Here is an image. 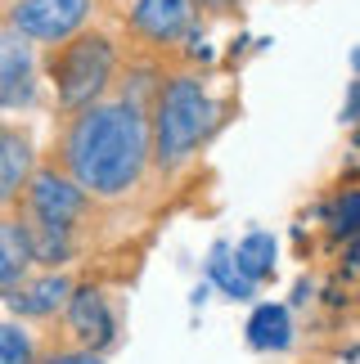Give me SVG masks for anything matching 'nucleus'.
<instances>
[{
    "label": "nucleus",
    "mask_w": 360,
    "mask_h": 364,
    "mask_svg": "<svg viewBox=\"0 0 360 364\" xmlns=\"http://www.w3.org/2000/svg\"><path fill=\"white\" fill-rule=\"evenodd\" d=\"M154 158V126L127 100L90 104L68 126L59 162L90 198H127Z\"/></svg>",
    "instance_id": "1"
},
{
    "label": "nucleus",
    "mask_w": 360,
    "mask_h": 364,
    "mask_svg": "<svg viewBox=\"0 0 360 364\" xmlns=\"http://www.w3.org/2000/svg\"><path fill=\"white\" fill-rule=\"evenodd\" d=\"M212 122H216V108L207 100V90L194 77H171L158 95V126H154V158L162 171H176L203 144Z\"/></svg>",
    "instance_id": "2"
},
{
    "label": "nucleus",
    "mask_w": 360,
    "mask_h": 364,
    "mask_svg": "<svg viewBox=\"0 0 360 364\" xmlns=\"http://www.w3.org/2000/svg\"><path fill=\"white\" fill-rule=\"evenodd\" d=\"M113 68H117V50L108 36L77 32V36L59 41V54L50 59V77H54V90H59V104L77 108V113L100 104V95L113 81Z\"/></svg>",
    "instance_id": "3"
},
{
    "label": "nucleus",
    "mask_w": 360,
    "mask_h": 364,
    "mask_svg": "<svg viewBox=\"0 0 360 364\" xmlns=\"http://www.w3.org/2000/svg\"><path fill=\"white\" fill-rule=\"evenodd\" d=\"M27 220L36 225H59V230H73L81 216H86V198L90 193L77 185L68 171H54V166H41V171L27 176Z\"/></svg>",
    "instance_id": "4"
},
{
    "label": "nucleus",
    "mask_w": 360,
    "mask_h": 364,
    "mask_svg": "<svg viewBox=\"0 0 360 364\" xmlns=\"http://www.w3.org/2000/svg\"><path fill=\"white\" fill-rule=\"evenodd\" d=\"M95 0H18L9 9V27L32 46H59L86 27Z\"/></svg>",
    "instance_id": "5"
},
{
    "label": "nucleus",
    "mask_w": 360,
    "mask_h": 364,
    "mask_svg": "<svg viewBox=\"0 0 360 364\" xmlns=\"http://www.w3.org/2000/svg\"><path fill=\"white\" fill-rule=\"evenodd\" d=\"M36 95V59H32V41L9 32H0V108H27Z\"/></svg>",
    "instance_id": "6"
},
{
    "label": "nucleus",
    "mask_w": 360,
    "mask_h": 364,
    "mask_svg": "<svg viewBox=\"0 0 360 364\" xmlns=\"http://www.w3.org/2000/svg\"><path fill=\"white\" fill-rule=\"evenodd\" d=\"M63 315H68V328H73V338L86 346V351H100V346L113 342V311H108L104 292L81 284L68 292L63 301Z\"/></svg>",
    "instance_id": "7"
},
{
    "label": "nucleus",
    "mask_w": 360,
    "mask_h": 364,
    "mask_svg": "<svg viewBox=\"0 0 360 364\" xmlns=\"http://www.w3.org/2000/svg\"><path fill=\"white\" fill-rule=\"evenodd\" d=\"M32 176V139L0 122V207L18 203Z\"/></svg>",
    "instance_id": "8"
},
{
    "label": "nucleus",
    "mask_w": 360,
    "mask_h": 364,
    "mask_svg": "<svg viewBox=\"0 0 360 364\" xmlns=\"http://www.w3.org/2000/svg\"><path fill=\"white\" fill-rule=\"evenodd\" d=\"M68 292H73V284H68L63 274L23 279V284H14V288L5 292V306H9L14 315H36V319H46V315H54V311L68 301Z\"/></svg>",
    "instance_id": "9"
},
{
    "label": "nucleus",
    "mask_w": 360,
    "mask_h": 364,
    "mask_svg": "<svg viewBox=\"0 0 360 364\" xmlns=\"http://www.w3.org/2000/svg\"><path fill=\"white\" fill-rule=\"evenodd\" d=\"M189 14H194L189 0H135L131 23L149 41H176L189 27Z\"/></svg>",
    "instance_id": "10"
},
{
    "label": "nucleus",
    "mask_w": 360,
    "mask_h": 364,
    "mask_svg": "<svg viewBox=\"0 0 360 364\" xmlns=\"http://www.w3.org/2000/svg\"><path fill=\"white\" fill-rule=\"evenodd\" d=\"M32 270V239H27L23 220H0V297L23 284Z\"/></svg>",
    "instance_id": "11"
},
{
    "label": "nucleus",
    "mask_w": 360,
    "mask_h": 364,
    "mask_svg": "<svg viewBox=\"0 0 360 364\" xmlns=\"http://www.w3.org/2000/svg\"><path fill=\"white\" fill-rule=\"evenodd\" d=\"M27 225V239H32V265H63L73 261V230H59V225H36V220H23Z\"/></svg>",
    "instance_id": "12"
},
{
    "label": "nucleus",
    "mask_w": 360,
    "mask_h": 364,
    "mask_svg": "<svg viewBox=\"0 0 360 364\" xmlns=\"http://www.w3.org/2000/svg\"><path fill=\"white\" fill-rule=\"evenodd\" d=\"M248 342L261 346V351H284L293 342V328H288V311L284 306H261L248 324Z\"/></svg>",
    "instance_id": "13"
},
{
    "label": "nucleus",
    "mask_w": 360,
    "mask_h": 364,
    "mask_svg": "<svg viewBox=\"0 0 360 364\" xmlns=\"http://www.w3.org/2000/svg\"><path fill=\"white\" fill-rule=\"evenodd\" d=\"M234 265H239V274L248 284H257V279H266V270L275 265V239L270 234H248L234 252Z\"/></svg>",
    "instance_id": "14"
},
{
    "label": "nucleus",
    "mask_w": 360,
    "mask_h": 364,
    "mask_svg": "<svg viewBox=\"0 0 360 364\" xmlns=\"http://www.w3.org/2000/svg\"><path fill=\"white\" fill-rule=\"evenodd\" d=\"M207 270H212V279H216V284L230 292V297H239V301H243L248 292H253V284H248V279L239 274V265H234V257H230L226 247H216V252H212V261H207Z\"/></svg>",
    "instance_id": "15"
},
{
    "label": "nucleus",
    "mask_w": 360,
    "mask_h": 364,
    "mask_svg": "<svg viewBox=\"0 0 360 364\" xmlns=\"http://www.w3.org/2000/svg\"><path fill=\"white\" fill-rule=\"evenodd\" d=\"M0 364H36V346L18 324H0Z\"/></svg>",
    "instance_id": "16"
},
{
    "label": "nucleus",
    "mask_w": 360,
    "mask_h": 364,
    "mask_svg": "<svg viewBox=\"0 0 360 364\" xmlns=\"http://www.w3.org/2000/svg\"><path fill=\"white\" fill-rule=\"evenodd\" d=\"M360 225V193H351V198H342V207H338V234H347V230H356Z\"/></svg>",
    "instance_id": "17"
},
{
    "label": "nucleus",
    "mask_w": 360,
    "mask_h": 364,
    "mask_svg": "<svg viewBox=\"0 0 360 364\" xmlns=\"http://www.w3.org/2000/svg\"><path fill=\"white\" fill-rule=\"evenodd\" d=\"M356 113H360V86L351 90V108H347V117H356Z\"/></svg>",
    "instance_id": "18"
},
{
    "label": "nucleus",
    "mask_w": 360,
    "mask_h": 364,
    "mask_svg": "<svg viewBox=\"0 0 360 364\" xmlns=\"http://www.w3.org/2000/svg\"><path fill=\"white\" fill-rule=\"evenodd\" d=\"M351 63H356V73H360V50H356V54H351Z\"/></svg>",
    "instance_id": "19"
}]
</instances>
